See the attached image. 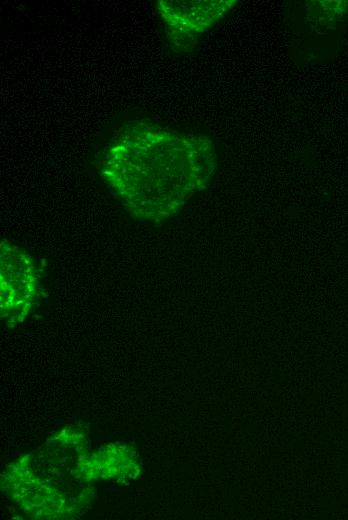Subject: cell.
<instances>
[{
    "label": "cell",
    "mask_w": 348,
    "mask_h": 520,
    "mask_svg": "<svg viewBox=\"0 0 348 520\" xmlns=\"http://www.w3.org/2000/svg\"><path fill=\"white\" fill-rule=\"evenodd\" d=\"M214 166L213 148L204 138L135 120L117 131L98 169L131 216L159 223L207 186Z\"/></svg>",
    "instance_id": "1"
},
{
    "label": "cell",
    "mask_w": 348,
    "mask_h": 520,
    "mask_svg": "<svg viewBox=\"0 0 348 520\" xmlns=\"http://www.w3.org/2000/svg\"><path fill=\"white\" fill-rule=\"evenodd\" d=\"M222 1H159L157 7L165 25L170 43L190 46L217 19L229 5Z\"/></svg>",
    "instance_id": "4"
},
{
    "label": "cell",
    "mask_w": 348,
    "mask_h": 520,
    "mask_svg": "<svg viewBox=\"0 0 348 520\" xmlns=\"http://www.w3.org/2000/svg\"><path fill=\"white\" fill-rule=\"evenodd\" d=\"M1 489L21 511L33 519H70L84 504L39 474L31 454L9 463L1 475Z\"/></svg>",
    "instance_id": "2"
},
{
    "label": "cell",
    "mask_w": 348,
    "mask_h": 520,
    "mask_svg": "<svg viewBox=\"0 0 348 520\" xmlns=\"http://www.w3.org/2000/svg\"><path fill=\"white\" fill-rule=\"evenodd\" d=\"M142 466L137 451L128 444L109 443L89 453L81 467L85 484L99 481L128 483L139 477Z\"/></svg>",
    "instance_id": "5"
},
{
    "label": "cell",
    "mask_w": 348,
    "mask_h": 520,
    "mask_svg": "<svg viewBox=\"0 0 348 520\" xmlns=\"http://www.w3.org/2000/svg\"><path fill=\"white\" fill-rule=\"evenodd\" d=\"M0 311L2 323L15 327L40 305L42 270L19 245L3 239L0 244Z\"/></svg>",
    "instance_id": "3"
}]
</instances>
